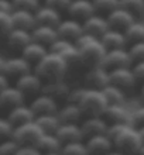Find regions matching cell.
<instances>
[{
    "instance_id": "43",
    "label": "cell",
    "mask_w": 144,
    "mask_h": 155,
    "mask_svg": "<svg viewBox=\"0 0 144 155\" xmlns=\"http://www.w3.org/2000/svg\"><path fill=\"white\" fill-rule=\"evenodd\" d=\"M132 123L136 127L144 126V103L132 110Z\"/></svg>"
},
{
    "instance_id": "49",
    "label": "cell",
    "mask_w": 144,
    "mask_h": 155,
    "mask_svg": "<svg viewBox=\"0 0 144 155\" xmlns=\"http://www.w3.org/2000/svg\"><path fill=\"white\" fill-rule=\"evenodd\" d=\"M105 155H127V154H124V152L119 151V150H116V148H113V150H110V151L107 152V154Z\"/></svg>"
},
{
    "instance_id": "29",
    "label": "cell",
    "mask_w": 144,
    "mask_h": 155,
    "mask_svg": "<svg viewBox=\"0 0 144 155\" xmlns=\"http://www.w3.org/2000/svg\"><path fill=\"white\" fill-rule=\"evenodd\" d=\"M35 20H37V24H44V25H52V27H57L58 23L61 21V13L55 10V8L45 6V4H41L40 7L35 10Z\"/></svg>"
},
{
    "instance_id": "23",
    "label": "cell",
    "mask_w": 144,
    "mask_h": 155,
    "mask_svg": "<svg viewBox=\"0 0 144 155\" xmlns=\"http://www.w3.org/2000/svg\"><path fill=\"white\" fill-rule=\"evenodd\" d=\"M31 41H33V37H31V31H28V30L13 28L6 35V44H7V47L12 49H16V51H21Z\"/></svg>"
},
{
    "instance_id": "20",
    "label": "cell",
    "mask_w": 144,
    "mask_h": 155,
    "mask_svg": "<svg viewBox=\"0 0 144 155\" xmlns=\"http://www.w3.org/2000/svg\"><path fill=\"white\" fill-rule=\"evenodd\" d=\"M57 114L61 123H81L85 117L79 104L72 100H65V103L59 104Z\"/></svg>"
},
{
    "instance_id": "32",
    "label": "cell",
    "mask_w": 144,
    "mask_h": 155,
    "mask_svg": "<svg viewBox=\"0 0 144 155\" xmlns=\"http://www.w3.org/2000/svg\"><path fill=\"white\" fill-rule=\"evenodd\" d=\"M102 90L107 100V104H123V103H127V92L120 89L119 86L109 83Z\"/></svg>"
},
{
    "instance_id": "47",
    "label": "cell",
    "mask_w": 144,
    "mask_h": 155,
    "mask_svg": "<svg viewBox=\"0 0 144 155\" xmlns=\"http://www.w3.org/2000/svg\"><path fill=\"white\" fill-rule=\"evenodd\" d=\"M14 10L12 0H0V13H12Z\"/></svg>"
},
{
    "instance_id": "31",
    "label": "cell",
    "mask_w": 144,
    "mask_h": 155,
    "mask_svg": "<svg viewBox=\"0 0 144 155\" xmlns=\"http://www.w3.org/2000/svg\"><path fill=\"white\" fill-rule=\"evenodd\" d=\"M34 145H35L42 154H45V152L61 151L62 143L55 133H42V134L38 137L37 143L34 144Z\"/></svg>"
},
{
    "instance_id": "10",
    "label": "cell",
    "mask_w": 144,
    "mask_h": 155,
    "mask_svg": "<svg viewBox=\"0 0 144 155\" xmlns=\"http://www.w3.org/2000/svg\"><path fill=\"white\" fill-rule=\"evenodd\" d=\"M33 71V65L25 59L23 55H13V57L4 58L3 64V72L7 75L10 79L12 78H18L21 75L27 74Z\"/></svg>"
},
{
    "instance_id": "11",
    "label": "cell",
    "mask_w": 144,
    "mask_h": 155,
    "mask_svg": "<svg viewBox=\"0 0 144 155\" xmlns=\"http://www.w3.org/2000/svg\"><path fill=\"white\" fill-rule=\"evenodd\" d=\"M30 107L33 109L34 114H47V113H57L59 109V102L55 97L49 96V94L40 92V93L34 94L31 102L28 103Z\"/></svg>"
},
{
    "instance_id": "1",
    "label": "cell",
    "mask_w": 144,
    "mask_h": 155,
    "mask_svg": "<svg viewBox=\"0 0 144 155\" xmlns=\"http://www.w3.org/2000/svg\"><path fill=\"white\" fill-rule=\"evenodd\" d=\"M66 100L78 103L83 111V116H103L107 107V100L103 90L86 86L71 87Z\"/></svg>"
},
{
    "instance_id": "27",
    "label": "cell",
    "mask_w": 144,
    "mask_h": 155,
    "mask_svg": "<svg viewBox=\"0 0 144 155\" xmlns=\"http://www.w3.org/2000/svg\"><path fill=\"white\" fill-rule=\"evenodd\" d=\"M6 117L10 120L13 126H18V124H23V123L31 121L35 118L33 109L30 107L28 103H23V104H18V106L10 109Z\"/></svg>"
},
{
    "instance_id": "8",
    "label": "cell",
    "mask_w": 144,
    "mask_h": 155,
    "mask_svg": "<svg viewBox=\"0 0 144 155\" xmlns=\"http://www.w3.org/2000/svg\"><path fill=\"white\" fill-rule=\"evenodd\" d=\"M110 83L109 78V69L103 65L89 66L83 76V86L86 87H95V89H103Z\"/></svg>"
},
{
    "instance_id": "45",
    "label": "cell",
    "mask_w": 144,
    "mask_h": 155,
    "mask_svg": "<svg viewBox=\"0 0 144 155\" xmlns=\"http://www.w3.org/2000/svg\"><path fill=\"white\" fill-rule=\"evenodd\" d=\"M16 155H42V152L35 145H20Z\"/></svg>"
},
{
    "instance_id": "56",
    "label": "cell",
    "mask_w": 144,
    "mask_h": 155,
    "mask_svg": "<svg viewBox=\"0 0 144 155\" xmlns=\"http://www.w3.org/2000/svg\"><path fill=\"white\" fill-rule=\"evenodd\" d=\"M143 20H144V18H143Z\"/></svg>"
},
{
    "instance_id": "5",
    "label": "cell",
    "mask_w": 144,
    "mask_h": 155,
    "mask_svg": "<svg viewBox=\"0 0 144 155\" xmlns=\"http://www.w3.org/2000/svg\"><path fill=\"white\" fill-rule=\"evenodd\" d=\"M42 133L44 131L40 128V126L35 123V120H31V121L14 126L12 137L20 145H34Z\"/></svg>"
},
{
    "instance_id": "33",
    "label": "cell",
    "mask_w": 144,
    "mask_h": 155,
    "mask_svg": "<svg viewBox=\"0 0 144 155\" xmlns=\"http://www.w3.org/2000/svg\"><path fill=\"white\" fill-rule=\"evenodd\" d=\"M35 123L44 133H55L61 124V120L58 118L57 113H47V114H38L35 116Z\"/></svg>"
},
{
    "instance_id": "55",
    "label": "cell",
    "mask_w": 144,
    "mask_h": 155,
    "mask_svg": "<svg viewBox=\"0 0 144 155\" xmlns=\"http://www.w3.org/2000/svg\"><path fill=\"white\" fill-rule=\"evenodd\" d=\"M88 155H93V154H88Z\"/></svg>"
},
{
    "instance_id": "52",
    "label": "cell",
    "mask_w": 144,
    "mask_h": 155,
    "mask_svg": "<svg viewBox=\"0 0 144 155\" xmlns=\"http://www.w3.org/2000/svg\"><path fill=\"white\" fill-rule=\"evenodd\" d=\"M136 155H144V144H141V147H140V150L137 151V154Z\"/></svg>"
},
{
    "instance_id": "41",
    "label": "cell",
    "mask_w": 144,
    "mask_h": 155,
    "mask_svg": "<svg viewBox=\"0 0 144 155\" xmlns=\"http://www.w3.org/2000/svg\"><path fill=\"white\" fill-rule=\"evenodd\" d=\"M13 7L21 8V10H30V12H35L40 6L41 2L40 0H12Z\"/></svg>"
},
{
    "instance_id": "51",
    "label": "cell",
    "mask_w": 144,
    "mask_h": 155,
    "mask_svg": "<svg viewBox=\"0 0 144 155\" xmlns=\"http://www.w3.org/2000/svg\"><path fill=\"white\" fill-rule=\"evenodd\" d=\"M140 99H141V102L144 103V82L141 83V86H140Z\"/></svg>"
},
{
    "instance_id": "3",
    "label": "cell",
    "mask_w": 144,
    "mask_h": 155,
    "mask_svg": "<svg viewBox=\"0 0 144 155\" xmlns=\"http://www.w3.org/2000/svg\"><path fill=\"white\" fill-rule=\"evenodd\" d=\"M75 44L79 48L81 64L88 66L102 65V61L107 49L102 44L99 37H95V35L88 33H82L75 40Z\"/></svg>"
},
{
    "instance_id": "18",
    "label": "cell",
    "mask_w": 144,
    "mask_h": 155,
    "mask_svg": "<svg viewBox=\"0 0 144 155\" xmlns=\"http://www.w3.org/2000/svg\"><path fill=\"white\" fill-rule=\"evenodd\" d=\"M106 18L110 28L122 30V31H124L133 21L136 20V17L133 16L132 13L127 12L126 8L120 7V6L117 8H115L113 12H110L109 14H106Z\"/></svg>"
},
{
    "instance_id": "9",
    "label": "cell",
    "mask_w": 144,
    "mask_h": 155,
    "mask_svg": "<svg viewBox=\"0 0 144 155\" xmlns=\"http://www.w3.org/2000/svg\"><path fill=\"white\" fill-rule=\"evenodd\" d=\"M102 65L107 69H115V68H123V66H132L133 59L130 57L127 47L124 48H113L107 49L105 54V58L102 61Z\"/></svg>"
},
{
    "instance_id": "15",
    "label": "cell",
    "mask_w": 144,
    "mask_h": 155,
    "mask_svg": "<svg viewBox=\"0 0 144 155\" xmlns=\"http://www.w3.org/2000/svg\"><path fill=\"white\" fill-rule=\"evenodd\" d=\"M85 138L95 134H103L107 131L109 121L103 116H85L81 121Z\"/></svg>"
},
{
    "instance_id": "42",
    "label": "cell",
    "mask_w": 144,
    "mask_h": 155,
    "mask_svg": "<svg viewBox=\"0 0 144 155\" xmlns=\"http://www.w3.org/2000/svg\"><path fill=\"white\" fill-rule=\"evenodd\" d=\"M13 130H14V126L10 123V120L7 117L0 116V140L10 138L13 135Z\"/></svg>"
},
{
    "instance_id": "28",
    "label": "cell",
    "mask_w": 144,
    "mask_h": 155,
    "mask_svg": "<svg viewBox=\"0 0 144 155\" xmlns=\"http://www.w3.org/2000/svg\"><path fill=\"white\" fill-rule=\"evenodd\" d=\"M71 90L69 83L65 81V79H57V81H49V82H44V86H42V90L44 93L52 96L58 100V99H65L68 97Z\"/></svg>"
},
{
    "instance_id": "13",
    "label": "cell",
    "mask_w": 144,
    "mask_h": 155,
    "mask_svg": "<svg viewBox=\"0 0 144 155\" xmlns=\"http://www.w3.org/2000/svg\"><path fill=\"white\" fill-rule=\"evenodd\" d=\"M85 144H86L89 154H93V155H105L110 150L115 148L113 147V141H112V138L106 133L86 137L85 138Z\"/></svg>"
},
{
    "instance_id": "22",
    "label": "cell",
    "mask_w": 144,
    "mask_h": 155,
    "mask_svg": "<svg viewBox=\"0 0 144 155\" xmlns=\"http://www.w3.org/2000/svg\"><path fill=\"white\" fill-rule=\"evenodd\" d=\"M103 117L109 123H132V110L129 109L127 103L123 104H107Z\"/></svg>"
},
{
    "instance_id": "40",
    "label": "cell",
    "mask_w": 144,
    "mask_h": 155,
    "mask_svg": "<svg viewBox=\"0 0 144 155\" xmlns=\"http://www.w3.org/2000/svg\"><path fill=\"white\" fill-rule=\"evenodd\" d=\"M14 28L12 20V13H0V37L7 35Z\"/></svg>"
},
{
    "instance_id": "34",
    "label": "cell",
    "mask_w": 144,
    "mask_h": 155,
    "mask_svg": "<svg viewBox=\"0 0 144 155\" xmlns=\"http://www.w3.org/2000/svg\"><path fill=\"white\" fill-rule=\"evenodd\" d=\"M124 35L129 44L144 41V20L143 18H136L127 28L124 30Z\"/></svg>"
},
{
    "instance_id": "35",
    "label": "cell",
    "mask_w": 144,
    "mask_h": 155,
    "mask_svg": "<svg viewBox=\"0 0 144 155\" xmlns=\"http://www.w3.org/2000/svg\"><path fill=\"white\" fill-rule=\"evenodd\" d=\"M62 155H88V147L85 144V140L82 141H71V143L62 144L61 147Z\"/></svg>"
},
{
    "instance_id": "30",
    "label": "cell",
    "mask_w": 144,
    "mask_h": 155,
    "mask_svg": "<svg viewBox=\"0 0 144 155\" xmlns=\"http://www.w3.org/2000/svg\"><path fill=\"white\" fill-rule=\"evenodd\" d=\"M102 44L106 47V49H113V48H124L127 47L129 42L126 40L124 31L122 30H115V28H109L106 33L100 37Z\"/></svg>"
},
{
    "instance_id": "24",
    "label": "cell",
    "mask_w": 144,
    "mask_h": 155,
    "mask_svg": "<svg viewBox=\"0 0 144 155\" xmlns=\"http://www.w3.org/2000/svg\"><path fill=\"white\" fill-rule=\"evenodd\" d=\"M12 20L14 28H23V30H31L37 25L35 20V13L30 10H21V8H14L12 12Z\"/></svg>"
},
{
    "instance_id": "36",
    "label": "cell",
    "mask_w": 144,
    "mask_h": 155,
    "mask_svg": "<svg viewBox=\"0 0 144 155\" xmlns=\"http://www.w3.org/2000/svg\"><path fill=\"white\" fill-rule=\"evenodd\" d=\"M120 7L126 8L136 18H144V0H120Z\"/></svg>"
},
{
    "instance_id": "44",
    "label": "cell",
    "mask_w": 144,
    "mask_h": 155,
    "mask_svg": "<svg viewBox=\"0 0 144 155\" xmlns=\"http://www.w3.org/2000/svg\"><path fill=\"white\" fill-rule=\"evenodd\" d=\"M71 2L72 0H44V4L55 8V10H58V12L61 13V12H66L68 10Z\"/></svg>"
},
{
    "instance_id": "4",
    "label": "cell",
    "mask_w": 144,
    "mask_h": 155,
    "mask_svg": "<svg viewBox=\"0 0 144 155\" xmlns=\"http://www.w3.org/2000/svg\"><path fill=\"white\" fill-rule=\"evenodd\" d=\"M69 69L68 62L55 52L49 51L41 61H38L33 66V71L44 82L57 81V79H65V75Z\"/></svg>"
},
{
    "instance_id": "21",
    "label": "cell",
    "mask_w": 144,
    "mask_h": 155,
    "mask_svg": "<svg viewBox=\"0 0 144 155\" xmlns=\"http://www.w3.org/2000/svg\"><path fill=\"white\" fill-rule=\"evenodd\" d=\"M66 13H68V17L83 21L92 14H95L96 10L93 6V0H72Z\"/></svg>"
},
{
    "instance_id": "2",
    "label": "cell",
    "mask_w": 144,
    "mask_h": 155,
    "mask_svg": "<svg viewBox=\"0 0 144 155\" xmlns=\"http://www.w3.org/2000/svg\"><path fill=\"white\" fill-rule=\"evenodd\" d=\"M106 134L112 138L116 150L127 155H136L143 144L137 127L129 123H109Z\"/></svg>"
},
{
    "instance_id": "16",
    "label": "cell",
    "mask_w": 144,
    "mask_h": 155,
    "mask_svg": "<svg viewBox=\"0 0 144 155\" xmlns=\"http://www.w3.org/2000/svg\"><path fill=\"white\" fill-rule=\"evenodd\" d=\"M82 27H83V33L92 34V35L99 37V38L110 28L106 16L99 14V13H95V14H92L91 17L85 18V20L82 21Z\"/></svg>"
},
{
    "instance_id": "6",
    "label": "cell",
    "mask_w": 144,
    "mask_h": 155,
    "mask_svg": "<svg viewBox=\"0 0 144 155\" xmlns=\"http://www.w3.org/2000/svg\"><path fill=\"white\" fill-rule=\"evenodd\" d=\"M49 51L61 55L68 65H75V64H81V58H79V48L76 47L75 41L66 40V38H58L49 45Z\"/></svg>"
},
{
    "instance_id": "50",
    "label": "cell",
    "mask_w": 144,
    "mask_h": 155,
    "mask_svg": "<svg viewBox=\"0 0 144 155\" xmlns=\"http://www.w3.org/2000/svg\"><path fill=\"white\" fill-rule=\"evenodd\" d=\"M137 130H139V134H140V138H141V141H143V144H144V126L137 127Z\"/></svg>"
},
{
    "instance_id": "48",
    "label": "cell",
    "mask_w": 144,
    "mask_h": 155,
    "mask_svg": "<svg viewBox=\"0 0 144 155\" xmlns=\"http://www.w3.org/2000/svg\"><path fill=\"white\" fill-rule=\"evenodd\" d=\"M8 85H12V83H10V78L4 74L3 71H0V90H3L4 87H7Z\"/></svg>"
},
{
    "instance_id": "17",
    "label": "cell",
    "mask_w": 144,
    "mask_h": 155,
    "mask_svg": "<svg viewBox=\"0 0 144 155\" xmlns=\"http://www.w3.org/2000/svg\"><path fill=\"white\" fill-rule=\"evenodd\" d=\"M23 103H25V94L16 85H8L7 87L0 90V107L10 110Z\"/></svg>"
},
{
    "instance_id": "12",
    "label": "cell",
    "mask_w": 144,
    "mask_h": 155,
    "mask_svg": "<svg viewBox=\"0 0 144 155\" xmlns=\"http://www.w3.org/2000/svg\"><path fill=\"white\" fill-rule=\"evenodd\" d=\"M14 85L27 96V94H37L42 90L44 86V81L38 76L34 71H30L27 74L21 75V76L16 78Z\"/></svg>"
},
{
    "instance_id": "38",
    "label": "cell",
    "mask_w": 144,
    "mask_h": 155,
    "mask_svg": "<svg viewBox=\"0 0 144 155\" xmlns=\"http://www.w3.org/2000/svg\"><path fill=\"white\" fill-rule=\"evenodd\" d=\"M18 147H20V144L13 137L0 140V155H16Z\"/></svg>"
},
{
    "instance_id": "37",
    "label": "cell",
    "mask_w": 144,
    "mask_h": 155,
    "mask_svg": "<svg viewBox=\"0 0 144 155\" xmlns=\"http://www.w3.org/2000/svg\"><path fill=\"white\" fill-rule=\"evenodd\" d=\"M93 6H95L96 13L106 16L110 12L120 6V0H93Z\"/></svg>"
},
{
    "instance_id": "54",
    "label": "cell",
    "mask_w": 144,
    "mask_h": 155,
    "mask_svg": "<svg viewBox=\"0 0 144 155\" xmlns=\"http://www.w3.org/2000/svg\"><path fill=\"white\" fill-rule=\"evenodd\" d=\"M3 64H4V57L0 55V71H3Z\"/></svg>"
},
{
    "instance_id": "53",
    "label": "cell",
    "mask_w": 144,
    "mask_h": 155,
    "mask_svg": "<svg viewBox=\"0 0 144 155\" xmlns=\"http://www.w3.org/2000/svg\"><path fill=\"white\" fill-rule=\"evenodd\" d=\"M42 155H62L61 151H55V152H45V154H42Z\"/></svg>"
},
{
    "instance_id": "26",
    "label": "cell",
    "mask_w": 144,
    "mask_h": 155,
    "mask_svg": "<svg viewBox=\"0 0 144 155\" xmlns=\"http://www.w3.org/2000/svg\"><path fill=\"white\" fill-rule=\"evenodd\" d=\"M31 37L34 41L41 42V44L47 45L49 48V45L52 44L54 41H57L59 38L57 31V27L52 25H44V24H37L31 30Z\"/></svg>"
},
{
    "instance_id": "46",
    "label": "cell",
    "mask_w": 144,
    "mask_h": 155,
    "mask_svg": "<svg viewBox=\"0 0 144 155\" xmlns=\"http://www.w3.org/2000/svg\"><path fill=\"white\" fill-rule=\"evenodd\" d=\"M132 69L134 72V76H136L137 82H144V61H139L134 62L132 65Z\"/></svg>"
},
{
    "instance_id": "14",
    "label": "cell",
    "mask_w": 144,
    "mask_h": 155,
    "mask_svg": "<svg viewBox=\"0 0 144 155\" xmlns=\"http://www.w3.org/2000/svg\"><path fill=\"white\" fill-rule=\"evenodd\" d=\"M57 31H58V35L61 38L75 41L83 33L82 21L76 20V18H72V17L61 18V21L57 25Z\"/></svg>"
},
{
    "instance_id": "7",
    "label": "cell",
    "mask_w": 144,
    "mask_h": 155,
    "mask_svg": "<svg viewBox=\"0 0 144 155\" xmlns=\"http://www.w3.org/2000/svg\"><path fill=\"white\" fill-rule=\"evenodd\" d=\"M109 78H110V83L115 86H119L120 89L133 90L134 86L139 83L134 76L132 66H123V68H115V69H109Z\"/></svg>"
},
{
    "instance_id": "39",
    "label": "cell",
    "mask_w": 144,
    "mask_h": 155,
    "mask_svg": "<svg viewBox=\"0 0 144 155\" xmlns=\"http://www.w3.org/2000/svg\"><path fill=\"white\" fill-rule=\"evenodd\" d=\"M127 49L130 52V57L133 59V64L139 61H144V41L133 42L127 45Z\"/></svg>"
},
{
    "instance_id": "25",
    "label": "cell",
    "mask_w": 144,
    "mask_h": 155,
    "mask_svg": "<svg viewBox=\"0 0 144 155\" xmlns=\"http://www.w3.org/2000/svg\"><path fill=\"white\" fill-rule=\"evenodd\" d=\"M48 52H49V48L47 45L41 44V42H37V41H34V40L31 41V42H28V44L20 51L21 55L33 66L35 65L38 61H41Z\"/></svg>"
},
{
    "instance_id": "19",
    "label": "cell",
    "mask_w": 144,
    "mask_h": 155,
    "mask_svg": "<svg viewBox=\"0 0 144 155\" xmlns=\"http://www.w3.org/2000/svg\"><path fill=\"white\" fill-rule=\"evenodd\" d=\"M58 138L62 144L71 143V141H82L85 140L81 123H61L58 130L55 131Z\"/></svg>"
}]
</instances>
